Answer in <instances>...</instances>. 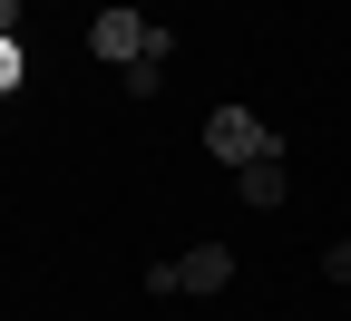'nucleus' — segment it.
Instances as JSON below:
<instances>
[{"instance_id":"f257e3e1","label":"nucleus","mask_w":351,"mask_h":321,"mask_svg":"<svg viewBox=\"0 0 351 321\" xmlns=\"http://www.w3.org/2000/svg\"><path fill=\"white\" fill-rule=\"evenodd\" d=\"M88 49H98L108 68H137V59H166L176 39H166L147 10H98V20H88Z\"/></svg>"},{"instance_id":"f03ea898","label":"nucleus","mask_w":351,"mask_h":321,"mask_svg":"<svg viewBox=\"0 0 351 321\" xmlns=\"http://www.w3.org/2000/svg\"><path fill=\"white\" fill-rule=\"evenodd\" d=\"M225 283H234V253H225V244H195V253L147 263V292H156V302H176V292H225Z\"/></svg>"},{"instance_id":"7ed1b4c3","label":"nucleus","mask_w":351,"mask_h":321,"mask_svg":"<svg viewBox=\"0 0 351 321\" xmlns=\"http://www.w3.org/2000/svg\"><path fill=\"white\" fill-rule=\"evenodd\" d=\"M205 156H215V166H263V156H283V136L263 127L254 107H215V117H205Z\"/></svg>"},{"instance_id":"20e7f679","label":"nucleus","mask_w":351,"mask_h":321,"mask_svg":"<svg viewBox=\"0 0 351 321\" xmlns=\"http://www.w3.org/2000/svg\"><path fill=\"white\" fill-rule=\"evenodd\" d=\"M234 195H244L254 214H274V205L293 195V175H283V156H263V166H234Z\"/></svg>"},{"instance_id":"39448f33","label":"nucleus","mask_w":351,"mask_h":321,"mask_svg":"<svg viewBox=\"0 0 351 321\" xmlns=\"http://www.w3.org/2000/svg\"><path fill=\"white\" fill-rule=\"evenodd\" d=\"M29 88V39H0V98H20Z\"/></svg>"},{"instance_id":"423d86ee","label":"nucleus","mask_w":351,"mask_h":321,"mask_svg":"<svg viewBox=\"0 0 351 321\" xmlns=\"http://www.w3.org/2000/svg\"><path fill=\"white\" fill-rule=\"evenodd\" d=\"M0 39H29V10H20V0H0Z\"/></svg>"},{"instance_id":"0eeeda50","label":"nucleus","mask_w":351,"mask_h":321,"mask_svg":"<svg viewBox=\"0 0 351 321\" xmlns=\"http://www.w3.org/2000/svg\"><path fill=\"white\" fill-rule=\"evenodd\" d=\"M322 272H332V283H351V244H332V253H322Z\"/></svg>"}]
</instances>
